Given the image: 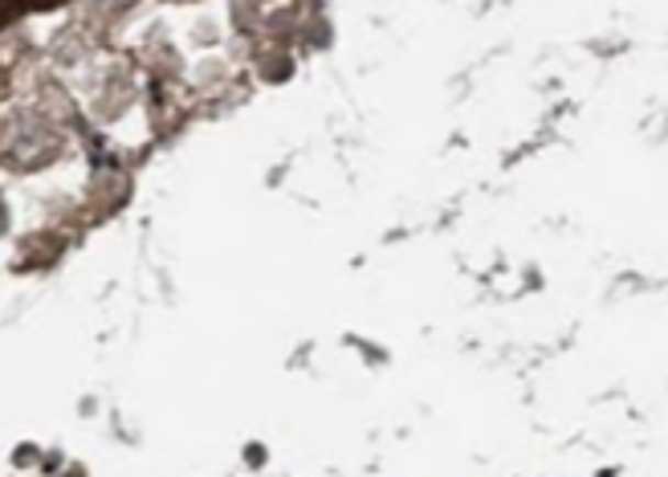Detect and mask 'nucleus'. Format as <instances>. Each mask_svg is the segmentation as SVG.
Here are the masks:
<instances>
[{"mask_svg":"<svg viewBox=\"0 0 668 477\" xmlns=\"http://www.w3.org/2000/svg\"><path fill=\"white\" fill-rule=\"evenodd\" d=\"M57 4H66V0H29V9H57Z\"/></svg>","mask_w":668,"mask_h":477,"instance_id":"f257e3e1","label":"nucleus"}]
</instances>
